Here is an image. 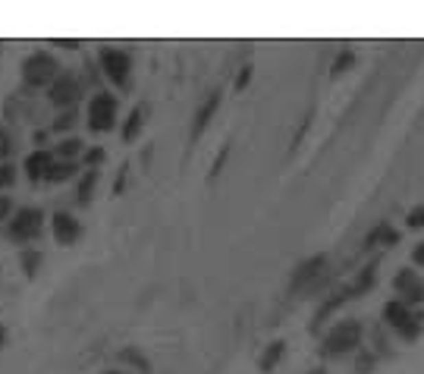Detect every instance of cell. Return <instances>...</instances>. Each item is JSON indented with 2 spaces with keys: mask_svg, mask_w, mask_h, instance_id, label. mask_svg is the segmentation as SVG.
I'll return each mask as SVG.
<instances>
[{
  "mask_svg": "<svg viewBox=\"0 0 424 374\" xmlns=\"http://www.w3.org/2000/svg\"><path fill=\"white\" fill-rule=\"evenodd\" d=\"M63 73L60 69V63L54 60L51 54L45 51H35L29 54L23 60V82L29 85V89H41V85H54V79Z\"/></svg>",
  "mask_w": 424,
  "mask_h": 374,
  "instance_id": "obj_1",
  "label": "cell"
},
{
  "mask_svg": "<svg viewBox=\"0 0 424 374\" xmlns=\"http://www.w3.org/2000/svg\"><path fill=\"white\" fill-rule=\"evenodd\" d=\"M117 126V95L97 91L89 101V129L91 132H107Z\"/></svg>",
  "mask_w": 424,
  "mask_h": 374,
  "instance_id": "obj_2",
  "label": "cell"
},
{
  "mask_svg": "<svg viewBox=\"0 0 424 374\" xmlns=\"http://www.w3.org/2000/svg\"><path fill=\"white\" fill-rule=\"evenodd\" d=\"M41 224H45V214L38 208H19L7 224V236L13 242H32L41 233Z\"/></svg>",
  "mask_w": 424,
  "mask_h": 374,
  "instance_id": "obj_3",
  "label": "cell"
},
{
  "mask_svg": "<svg viewBox=\"0 0 424 374\" xmlns=\"http://www.w3.org/2000/svg\"><path fill=\"white\" fill-rule=\"evenodd\" d=\"M97 60H101V69H104V75L110 79L113 85L126 89L129 85V69H132V60H129L126 51H119V47H101Z\"/></svg>",
  "mask_w": 424,
  "mask_h": 374,
  "instance_id": "obj_4",
  "label": "cell"
},
{
  "mask_svg": "<svg viewBox=\"0 0 424 374\" xmlns=\"http://www.w3.org/2000/svg\"><path fill=\"white\" fill-rule=\"evenodd\" d=\"M358 337H362V324L358 321H342L330 330L327 343H324V352L327 355H342V352H349L358 346Z\"/></svg>",
  "mask_w": 424,
  "mask_h": 374,
  "instance_id": "obj_5",
  "label": "cell"
},
{
  "mask_svg": "<svg viewBox=\"0 0 424 374\" xmlns=\"http://www.w3.org/2000/svg\"><path fill=\"white\" fill-rule=\"evenodd\" d=\"M51 104H57V107H67V110H73V104H75V97L82 95V85H79V79H75V73H69V69H63V73L54 79V85H51Z\"/></svg>",
  "mask_w": 424,
  "mask_h": 374,
  "instance_id": "obj_6",
  "label": "cell"
},
{
  "mask_svg": "<svg viewBox=\"0 0 424 374\" xmlns=\"http://www.w3.org/2000/svg\"><path fill=\"white\" fill-rule=\"evenodd\" d=\"M387 321L393 324V327L399 330L405 340H415L418 330H421L418 318H415V314H409V308L402 305V302H390V305H387Z\"/></svg>",
  "mask_w": 424,
  "mask_h": 374,
  "instance_id": "obj_7",
  "label": "cell"
},
{
  "mask_svg": "<svg viewBox=\"0 0 424 374\" xmlns=\"http://www.w3.org/2000/svg\"><path fill=\"white\" fill-rule=\"evenodd\" d=\"M79 236H82L79 220H75L69 211H57V214H54V239H57L60 246H73Z\"/></svg>",
  "mask_w": 424,
  "mask_h": 374,
  "instance_id": "obj_8",
  "label": "cell"
},
{
  "mask_svg": "<svg viewBox=\"0 0 424 374\" xmlns=\"http://www.w3.org/2000/svg\"><path fill=\"white\" fill-rule=\"evenodd\" d=\"M51 167H54L51 151H32V154L25 157V176H29L32 183L47 180V170H51Z\"/></svg>",
  "mask_w": 424,
  "mask_h": 374,
  "instance_id": "obj_9",
  "label": "cell"
},
{
  "mask_svg": "<svg viewBox=\"0 0 424 374\" xmlns=\"http://www.w3.org/2000/svg\"><path fill=\"white\" fill-rule=\"evenodd\" d=\"M327 268V258L324 255H318V258H311V261H305L302 268L296 270V277H292V290H305L311 280L320 277V270Z\"/></svg>",
  "mask_w": 424,
  "mask_h": 374,
  "instance_id": "obj_10",
  "label": "cell"
},
{
  "mask_svg": "<svg viewBox=\"0 0 424 374\" xmlns=\"http://www.w3.org/2000/svg\"><path fill=\"white\" fill-rule=\"evenodd\" d=\"M396 290L405 296L409 302H418V299H424V286L418 283V277H415V270H402L399 277H396Z\"/></svg>",
  "mask_w": 424,
  "mask_h": 374,
  "instance_id": "obj_11",
  "label": "cell"
},
{
  "mask_svg": "<svg viewBox=\"0 0 424 374\" xmlns=\"http://www.w3.org/2000/svg\"><path fill=\"white\" fill-rule=\"evenodd\" d=\"M217 104H220V91H211V97L204 101V104H201L198 117H195V129H192V135H201V132H204V126L211 123V117H214Z\"/></svg>",
  "mask_w": 424,
  "mask_h": 374,
  "instance_id": "obj_12",
  "label": "cell"
},
{
  "mask_svg": "<svg viewBox=\"0 0 424 374\" xmlns=\"http://www.w3.org/2000/svg\"><path fill=\"white\" fill-rule=\"evenodd\" d=\"M75 170H79L75 161H54V167L47 170V183H63V180H69Z\"/></svg>",
  "mask_w": 424,
  "mask_h": 374,
  "instance_id": "obj_13",
  "label": "cell"
},
{
  "mask_svg": "<svg viewBox=\"0 0 424 374\" xmlns=\"http://www.w3.org/2000/svg\"><path fill=\"white\" fill-rule=\"evenodd\" d=\"M95 183H97V170H85L82 183H79V192H75L79 204H89V202H91V192H95Z\"/></svg>",
  "mask_w": 424,
  "mask_h": 374,
  "instance_id": "obj_14",
  "label": "cell"
},
{
  "mask_svg": "<svg viewBox=\"0 0 424 374\" xmlns=\"http://www.w3.org/2000/svg\"><path fill=\"white\" fill-rule=\"evenodd\" d=\"M75 154H82V139H63L57 145V161H73Z\"/></svg>",
  "mask_w": 424,
  "mask_h": 374,
  "instance_id": "obj_15",
  "label": "cell"
},
{
  "mask_svg": "<svg viewBox=\"0 0 424 374\" xmlns=\"http://www.w3.org/2000/svg\"><path fill=\"white\" fill-rule=\"evenodd\" d=\"M141 117H145V110H141V107H135V110L129 113L126 126H123V142H132L135 135H139V129H141Z\"/></svg>",
  "mask_w": 424,
  "mask_h": 374,
  "instance_id": "obj_16",
  "label": "cell"
},
{
  "mask_svg": "<svg viewBox=\"0 0 424 374\" xmlns=\"http://www.w3.org/2000/svg\"><path fill=\"white\" fill-rule=\"evenodd\" d=\"M38 268H41V252H38V248H25L23 252V270L29 274V277H35Z\"/></svg>",
  "mask_w": 424,
  "mask_h": 374,
  "instance_id": "obj_17",
  "label": "cell"
},
{
  "mask_svg": "<svg viewBox=\"0 0 424 374\" xmlns=\"http://www.w3.org/2000/svg\"><path fill=\"white\" fill-rule=\"evenodd\" d=\"M119 359H123V362H132V365L139 368L141 374H148V359H145V355H141L135 346H132V349H123V352H119Z\"/></svg>",
  "mask_w": 424,
  "mask_h": 374,
  "instance_id": "obj_18",
  "label": "cell"
},
{
  "mask_svg": "<svg viewBox=\"0 0 424 374\" xmlns=\"http://www.w3.org/2000/svg\"><path fill=\"white\" fill-rule=\"evenodd\" d=\"M280 355H283V343H274L264 355H261V371H270V368L280 362Z\"/></svg>",
  "mask_w": 424,
  "mask_h": 374,
  "instance_id": "obj_19",
  "label": "cell"
},
{
  "mask_svg": "<svg viewBox=\"0 0 424 374\" xmlns=\"http://www.w3.org/2000/svg\"><path fill=\"white\" fill-rule=\"evenodd\" d=\"M75 120H79V113L75 110H63L57 120H54V132H67V129H73Z\"/></svg>",
  "mask_w": 424,
  "mask_h": 374,
  "instance_id": "obj_20",
  "label": "cell"
},
{
  "mask_svg": "<svg viewBox=\"0 0 424 374\" xmlns=\"http://www.w3.org/2000/svg\"><path fill=\"white\" fill-rule=\"evenodd\" d=\"M13 183H16V167L7 161V164H0V189H10Z\"/></svg>",
  "mask_w": 424,
  "mask_h": 374,
  "instance_id": "obj_21",
  "label": "cell"
},
{
  "mask_svg": "<svg viewBox=\"0 0 424 374\" xmlns=\"http://www.w3.org/2000/svg\"><path fill=\"white\" fill-rule=\"evenodd\" d=\"M10 151H13V135L7 132V126H0V161L10 157Z\"/></svg>",
  "mask_w": 424,
  "mask_h": 374,
  "instance_id": "obj_22",
  "label": "cell"
},
{
  "mask_svg": "<svg viewBox=\"0 0 424 374\" xmlns=\"http://www.w3.org/2000/svg\"><path fill=\"white\" fill-rule=\"evenodd\" d=\"M82 161L89 164V170H95V167L101 164V161H104V148H91V151H85Z\"/></svg>",
  "mask_w": 424,
  "mask_h": 374,
  "instance_id": "obj_23",
  "label": "cell"
},
{
  "mask_svg": "<svg viewBox=\"0 0 424 374\" xmlns=\"http://www.w3.org/2000/svg\"><path fill=\"white\" fill-rule=\"evenodd\" d=\"M10 211H13V202H10V195H0V224H3V220L10 224Z\"/></svg>",
  "mask_w": 424,
  "mask_h": 374,
  "instance_id": "obj_24",
  "label": "cell"
},
{
  "mask_svg": "<svg viewBox=\"0 0 424 374\" xmlns=\"http://www.w3.org/2000/svg\"><path fill=\"white\" fill-rule=\"evenodd\" d=\"M409 226H424V208L412 211V214H409Z\"/></svg>",
  "mask_w": 424,
  "mask_h": 374,
  "instance_id": "obj_25",
  "label": "cell"
},
{
  "mask_svg": "<svg viewBox=\"0 0 424 374\" xmlns=\"http://www.w3.org/2000/svg\"><path fill=\"white\" fill-rule=\"evenodd\" d=\"M248 75H252V73H248V67H246L242 73H239V79H236V89H242V85L248 82Z\"/></svg>",
  "mask_w": 424,
  "mask_h": 374,
  "instance_id": "obj_26",
  "label": "cell"
},
{
  "mask_svg": "<svg viewBox=\"0 0 424 374\" xmlns=\"http://www.w3.org/2000/svg\"><path fill=\"white\" fill-rule=\"evenodd\" d=\"M415 261H418V264H424V242L415 248Z\"/></svg>",
  "mask_w": 424,
  "mask_h": 374,
  "instance_id": "obj_27",
  "label": "cell"
},
{
  "mask_svg": "<svg viewBox=\"0 0 424 374\" xmlns=\"http://www.w3.org/2000/svg\"><path fill=\"white\" fill-rule=\"evenodd\" d=\"M57 45H63V47H75V45H79V41H73V38H60Z\"/></svg>",
  "mask_w": 424,
  "mask_h": 374,
  "instance_id": "obj_28",
  "label": "cell"
},
{
  "mask_svg": "<svg viewBox=\"0 0 424 374\" xmlns=\"http://www.w3.org/2000/svg\"><path fill=\"white\" fill-rule=\"evenodd\" d=\"M3 340H7V330L0 327V346H3Z\"/></svg>",
  "mask_w": 424,
  "mask_h": 374,
  "instance_id": "obj_29",
  "label": "cell"
},
{
  "mask_svg": "<svg viewBox=\"0 0 424 374\" xmlns=\"http://www.w3.org/2000/svg\"><path fill=\"white\" fill-rule=\"evenodd\" d=\"M104 374H123V371H104Z\"/></svg>",
  "mask_w": 424,
  "mask_h": 374,
  "instance_id": "obj_30",
  "label": "cell"
}]
</instances>
